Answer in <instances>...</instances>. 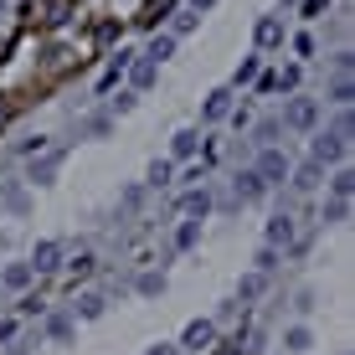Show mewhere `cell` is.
<instances>
[{
    "label": "cell",
    "instance_id": "obj_1",
    "mask_svg": "<svg viewBox=\"0 0 355 355\" xmlns=\"http://www.w3.org/2000/svg\"><path fill=\"white\" fill-rule=\"evenodd\" d=\"M345 155H350V144L340 139V134H314V144H309V160L320 165V170L324 165H340Z\"/></svg>",
    "mask_w": 355,
    "mask_h": 355
},
{
    "label": "cell",
    "instance_id": "obj_2",
    "mask_svg": "<svg viewBox=\"0 0 355 355\" xmlns=\"http://www.w3.org/2000/svg\"><path fill=\"white\" fill-rule=\"evenodd\" d=\"M252 170H258L263 186H278V180H288V170H293V165H288V155H284V150H263Z\"/></svg>",
    "mask_w": 355,
    "mask_h": 355
},
{
    "label": "cell",
    "instance_id": "obj_3",
    "mask_svg": "<svg viewBox=\"0 0 355 355\" xmlns=\"http://www.w3.org/2000/svg\"><path fill=\"white\" fill-rule=\"evenodd\" d=\"M314 119H320V103H314V98H293L288 114H284V124L288 129H314Z\"/></svg>",
    "mask_w": 355,
    "mask_h": 355
},
{
    "label": "cell",
    "instance_id": "obj_4",
    "mask_svg": "<svg viewBox=\"0 0 355 355\" xmlns=\"http://www.w3.org/2000/svg\"><path fill=\"white\" fill-rule=\"evenodd\" d=\"M26 268H31V273H52V268H62V242H42Z\"/></svg>",
    "mask_w": 355,
    "mask_h": 355
},
{
    "label": "cell",
    "instance_id": "obj_5",
    "mask_svg": "<svg viewBox=\"0 0 355 355\" xmlns=\"http://www.w3.org/2000/svg\"><path fill=\"white\" fill-rule=\"evenodd\" d=\"M211 335H216L211 320H191L186 335H180V345H186V350H201V345H211Z\"/></svg>",
    "mask_w": 355,
    "mask_h": 355
},
{
    "label": "cell",
    "instance_id": "obj_6",
    "mask_svg": "<svg viewBox=\"0 0 355 355\" xmlns=\"http://www.w3.org/2000/svg\"><path fill=\"white\" fill-rule=\"evenodd\" d=\"M232 186H237V201H263V180H258V170H237V180H232Z\"/></svg>",
    "mask_w": 355,
    "mask_h": 355
},
{
    "label": "cell",
    "instance_id": "obj_7",
    "mask_svg": "<svg viewBox=\"0 0 355 355\" xmlns=\"http://www.w3.org/2000/svg\"><path fill=\"white\" fill-rule=\"evenodd\" d=\"M57 165H62V150H52V155H42V160H31V180H36V186H52Z\"/></svg>",
    "mask_w": 355,
    "mask_h": 355
},
{
    "label": "cell",
    "instance_id": "obj_8",
    "mask_svg": "<svg viewBox=\"0 0 355 355\" xmlns=\"http://www.w3.org/2000/svg\"><path fill=\"white\" fill-rule=\"evenodd\" d=\"M293 242V216H273V222H268V248H288Z\"/></svg>",
    "mask_w": 355,
    "mask_h": 355
},
{
    "label": "cell",
    "instance_id": "obj_9",
    "mask_svg": "<svg viewBox=\"0 0 355 355\" xmlns=\"http://www.w3.org/2000/svg\"><path fill=\"white\" fill-rule=\"evenodd\" d=\"M206 119H211V124H222V119H232V88H216L211 98H206Z\"/></svg>",
    "mask_w": 355,
    "mask_h": 355
},
{
    "label": "cell",
    "instance_id": "obj_10",
    "mask_svg": "<svg viewBox=\"0 0 355 355\" xmlns=\"http://www.w3.org/2000/svg\"><path fill=\"white\" fill-rule=\"evenodd\" d=\"M180 211H186V216H206V211H211V191H186V196H180Z\"/></svg>",
    "mask_w": 355,
    "mask_h": 355
},
{
    "label": "cell",
    "instance_id": "obj_11",
    "mask_svg": "<svg viewBox=\"0 0 355 355\" xmlns=\"http://www.w3.org/2000/svg\"><path fill=\"white\" fill-rule=\"evenodd\" d=\"M252 36H258V46H278V42H284V21H278V16H263Z\"/></svg>",
    "mask_w": 355,
    "mask_h": 355
},
{
    "label": "cell",
    "instance_id": "obj_12",
    "mask_svg": "<svg viewBox=\"0 0 355 355\" xmlns=\"http://www.w3.org/2000/svg\"><path fill=\"white\" fill-rule=\"evenodd\" d=\"M196 150H201V134H196V129H180L175 144H170V155H175V160H191Z\"/></svg>",
    "mask_w": 355,
    "mask_h": 355
},
{
    "label": "cell",
    "instance_id": "obj_13",
    "mask_svg": "<svg viewBox=\"0 0 355 355\" xmlns=\"http://www.w3.org/2000/svg\"><path fill=\"white\" fill-rule=\"evenodd\" d=\"M309 345H314V335H309V329H304V324H293V329H284V350H288V355H304Z\"/></svg>",
    "mask_w": 355,
    "mask_h": 355
},
{
    "label": "cell",
    "instance_id": "obj_14",
    "mask_svg": "<svg viewBox=\"0 0 355 355\" xmlns=\"http://www.w3.org/2000/svg\"><path fill=\"white\" fill-rule=\"evenodd\" d=\"M288 175H293V186H299V191H314V186H320V175H324V170L314 165V160H304L299 170H288Z\"/></svg>",
    "mask_w": 355,
    "mask_h": 355
},
{
    "label": "cell",
    "instance_id": "obj_15",
    "mask_svg": "<svg viewBox=\"0 0 355 355\" xmlns=\"http://www.w3.org/2000/svg\"><path fill=\"white\" fill-rule=\"evenodd\" d=\"M170 52H175V36H155V42L144 46V62H155V67H160Z\"/></svg>",
    "mask_w": 355,
    "mask_h": 355
},
{
    "label": "cell",
    "instance_id": "obj_16",
    "mask_svg": "<svg viewBox=\"0 0 355 355\" xmlns=\"http://www.w3.org/2000/svg\"><path fill=\"white\" fill-rule=\"evenodd\" d=\"M350 98H355V88H350V72H340V78H335V88H329V103L350 108Z\"/></svg>",
    "mask_w": 355,
    "mask_h": 355
},
{
    "label": "cell",
    "instance_id": "obj_17",
    "mask_svg": "<svg viewBox=\"0 0 355 355\" xmlns=\"http://www.w3.org/2000/svg\"><path fill=\"white\" fill-rule=\"evenodd\" d=\"M78 314H83V320H98V314H103V293H83V299H78Z\"/></svg>",
    "mask_w": 355,
    "mask_h": 355
},
{
    "label": "cell",
    "instance_id": "obj_18",
    "mask_svg": "<svg viewBox=\"0 0 355 355\" xmlns=\"http://www.w3.org/2000/svg\"><path fill=\"white\" fill-rule=\"evenodd\" d=\"M329 191H335L340 201H350V191H355V175H350V170H335V180H329Z\"/></svg>",
    "mask_w": 355,
    "mask_h": 355
},
{
    "label": "cell",
    "instance_id": "obj_19",
    "mask_svg": "<svg viewBox=\"0 0 355 355\" xmlns=\"http://www.w3.org/2000/svg\"><path fill=\"white\" fill-rule=\"evenodd\" d=\"M170 175H175V165H170V160H155V165H150V186H155V191L170 186Z\"/></svg>",
    "mask_w": 355,
    "mask_h": 355
},
{
    "label": "cell",
    "instance_id": "obj_20",
    "mask_svg": "<svg viewBox=\"0 0 355 355\" xmlns=\"http://www.w3.org/2000/svg\"><path fill=\"white\" fill-rule=\"evenodd\" d=\"M26 284H31V268H26V263L6 268V288H26Z\"/></svg>",
    "mask_w": 355,
    "mask_h": 355
},
{
    "label": "cell",
    "instance_id": "obj_21",
    "mask_svg": "<svg viewBox=\"0 0 355 355\" xmlns=\"http://www.w3.org/2000/svg\"><path fill=\"white\" fill-rule=\"evenodd\" d=\"M278 129H284V124H278V119H263V124H258V144H263V150H273Z\"/></svg>",
    "mask_w": 355,
    "mask_h": 355
},
{
    "label": "cell",
    "instance_id": "obj_22",
    "mask_svg": "<svg viewBox=\"0 0 355 355\" xmlns=\"http://www.w3.org/2000/svg\"><path fill=\"white\" fill-rule=\"evenodd\" d=\"M46 335H52V340H67V335H72V320H67V314H52V320H46Z\"/></svg>",
    "mask_w": 355,
    "mask_h": 355
},
{
    "label": "cell",
    "instance_id": "obj_23",
    "mask_svg": "<svg viewBox=\"0 0 355 355\" xmlns=\"http://www.w3.org/2000/svg\"><path fill=\"white\" fill-rule=\"evenodd\" d=\"M350 216V201H340V196H329V206H324V222H345Z\"/></svg>",
    "mask_w": 355,
    "mask_h": 355
},
{
    "label": "cell",
    "instance_id": "obj_24",
    "mask_svg": "<svg viewBox=\"0 0 355 355\" xmlns=\"http://www.w3.org/2000/svg\"><path fill=\"white\" fill-rule=\"evenodd\" d=\"M150 83H155V62L139 57V62H134V88H150Z\"/></svg>",
    "mask_w": 355,
    "mask_h": 355
},
{
    "label": "cell",
    "instance_id": "obj_25",
    "mask_svg": "<svg viewBox=\"0 0 355 355\" xmlns=\"http://www.w3.org/2000/svg\"><path fill=\"white\" fill-rule=\"evenodd\" d=\"M0 206H16V211H26V186H6V196H0Z\"/></svg>",
    "mask_w": 355,
    "mask_h": 355
},
{
    "label": "cell",
    "instance_id": "obj_26",
    "mask_svg": "<svg viewBox=\"0 0 355 355\" xmlns=\"http://www.w3.org/2000/svg\"><path fill=\"white\" fill-rule=\"evenodd\" d=\"M196 237H201V222H186L175 232V248H196Z\"/></svg>",
    "mask_w": 355,
    "mask_h": 355
},
{
    "label": "cell",
    "instance_id": "obj_27",
    "mask_svg": "<svg viewBox=\"0 0 355 355\" xmlns=\"http://www.w3.org/2000/svg\"><path fill=\"white\" fill-rule=\"evenodd\" d=\"M252 78H258V57H248V62L232 72V83H237V88H242V83H252Z\"/></svg>",
    "mask_w": 355,
    "mask_h": 355
},
{
    "label": "cell",
    "instance_id": "obj_28",
    "mask_svg": "<svg viewBox=\"0 0 355 355\" xmlns=\"http://www.w3.org/2000/svg\"><path fill=\"white\" fill-rule=\"evenodd\" d=\"M252 263H258V273H273V268H278V252H273V248H263Z\"/></svg>",
    "mask_w": 355,
    "mask_h": 355
},
{
    "label": "cell",
    "instance_id": "obj_29",
    "mask_svg": "<svg viewBox=\"0 0 355 355\" xmlns=\"http://www.w3.org/2000/svg\"><path fill=\"white\" fill-rule=\"evenodd\" d=\"M263 293V273H252V278H242V299H258Z\"/></svg>",
    "mask_w": 355,
    "mask_h": 355
},
{
    "label": "cell",
    "instance_id": "obj_30",
    "mask_svg": "<svg viewBox=\"0 0 355 355\" xmlns=\"http://www.w3.org/2000/svg\"><path fill=\"white\" fill-rule=\"evenodd\" d=\"M160 288H165L160 273H144V278H139V293H160Z\"/></svg>",
    "mask_w": 355,
    "mask_h": 355
},
{
    "label": "cell",
    "instance_id": "obj_31",
    "mask_svg": "<svg viewBox=\"0 0 355 355\" xmlns=\"http://www.w3.org/2000/svg\"><path fill=\"white\" fill-rule=\"evenodd\" d=\"M196 21H201V16H175V31H170V36H186V31H196Z\"/></svg>",
    "mask_w": 355,
    "mask_h": 355
},
{
    "label": "cell",
    "instance_id": "obj_32",
    "mask_svg": "<svg viewBox=\"0 0 355 355\" xmlns=\"http://www.w3.org/2000/svg\"><path fill=\"white\" fill-rule=\"evenodd\" d=\"M324 6H329V0H304V16H320Z\"/></svg>",
    "mask_w": 355,
    "mask_h": 355
},
{
    "label": "cell",
    "instance_id": "obj_33",
    "mask_svg": "<svg viewBox=\"0 0 355 355\" xmlns=\"http://www.w3.org/2000/svg\"><path fill=\"white\" fill-rule=\"evenodd\" d=\"M144 355H180V345H150Z\"/></svg>",
    "mask_w": 355,
    "mask_h": 355
},
{
    "label": "cell",
    "instance_id": "obj_34",
    "mask_svg": "<svg viewBox=\"0 0 355 355\" xmlns=\"http://www.w3.org/2000/svg\"><path fill=\"white\" fill-rule=\"evenodd\" d=\"M191 6H196V10H211V6H216V0H191Z\"/></svg>",
    "mask_w": 355,
    "mask_h": 355
},
{
    "label": "cell",
    "instance_id": "obj_35",
    "mask_svg": "<svg viewBox=\"0 0 355 355\" xmlns=\"http://www.w3.org/2000/svg\"><path fill=\"white\" fill-rule=\"evenodd\" d=\"M0 16H6V0H0Z\"/></svg>",
    "mask_w": 355,
    "mask_h": 355
}]
</instances>
